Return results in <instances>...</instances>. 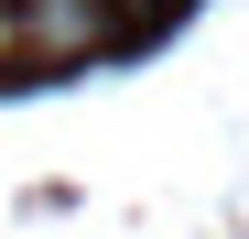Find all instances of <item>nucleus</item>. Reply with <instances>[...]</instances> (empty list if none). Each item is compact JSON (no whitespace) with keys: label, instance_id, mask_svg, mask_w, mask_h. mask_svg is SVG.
<instances>
[{"label":"nucleus","instance_id":"f03ea898","mask_svg":"<svg viewBox=\"0 0 249 239\" xmlns=\"http://www.w3.org/2000/svg\"><path fill=\"white\" fill-rule=\"evenodd\" d=\"M0 65H11V11H0Z\"/></svg>","mask_w":249,"mask_h":239},{"label":"nucleus","instance_id":"f257e3e1","mask_svg":"<svg viewBox=\"0 0 249 239\" xmlns=\"http://www.w3.org/2000/svg\"><path fill=\"white\" fill-rule=\"evenodd\" d=\"M119 22H130V0H11V65H87L119 44Z\"/></svg>","mask_w":249,"mask_h":239},{"label":"nucleus","instance_id":"7ed1b4c3","mask_svg":"<svg viewBox=\"0 0 249 239\" xmlns=\"http://www.w3.org/2000/svg\"><path fill=\"white\" fill-rule=\"evenodd\" d=\"M0 11H11V0H0Z\"/></svg>","mask_w":249,"mask_h":239}]
</instances>
